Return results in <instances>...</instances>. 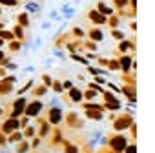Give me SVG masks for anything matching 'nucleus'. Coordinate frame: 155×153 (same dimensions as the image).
<instances>
[{"label": "nucleus", "instance_id": "obj_1", "mask_svg": "<svg viewBox=\"0 0 155 153\" xmlns=\"http://www.w3.org/2000/svg\"><path fill=\"white\" fill-rule=\"evenodd\" d=\"M88 20L93 22V24H97V26H102V24H106L108 17H104V15L99 13L97 9H90V11H88Z\"/></svg>", "mask_w": 155, "mask_h": 153}, {"label": "nucleus", "instance_id": "obj_2", "mask_svg": "<svg viewBox=\"0 0 155 153\" xmlns=\"http://www.w3.org/2000/svg\"><path fill=\"white\" fill-rule=\"evenodd\" d=\"M95 9H97L99 13H102L104 17H111V15H113V9H111L106 2H102V0H101V2H97V8H95Z\"/></svg>", "mask_w": 155, "mask_h": 153}, {"label": "nucleus", "instance_id": "obj_3", "mask_svg": "<svg viewBox=\"0 0 155 153\" xmlns=\"http://www.w3.org/2000/svg\"><path fill=\"white\" fill-rule=\"evenodd\" d=\"M60 11L64 13V17H62V18H66V20H69V18H73V17H75V8H71V4H64V6L60 8Z\"/></svg>", "mask_w": 155, "mask_h": 153}, {"label": "nucleus", "instance_id": "obj_4", "mask_svg": "<svg viewBox=\"0 0 155 153\" xmlns=\"http://www.w3.org/2000/svg\"><path fill=\"white\" fill-rule=\"evenodd\" d=\"M90 38H91V40H95V42H99V40H102V38H104V33H102L99 28H91V29H90Z\"/></svg>", "mask_w": 155, "mask_h": 153}, {"label": "nucleus", "instance_id": "obj_5", "mask_svg": "<svg viewBox=\"0 0 155 153\" xmlns=\"http://www.w3.org/2000/svg\"><path fill=\"white\" fill-rule=\"evenodd\" d=\"M17 18H18V26H22V28H28V26H29V15H28L26 11H24V13H18Z\"/></svg>", "mask_w": 155, "mask_h": 153}, {"label": "nucleus", "instance_id": "obj_6", "mask_svg": "<svg viewBox=\"0 0 155 153\" xmlns=\"http://www.w3.org/2000/svg\"><path fill=\"white\" fill-rule=\"evenodd\" d=\"M26 11H31V13H38L40 11V4H37L35 0H31V2L26 4Z\"/></svg>", "mask_w": 155, "mask_h": 153}, {"label": "nucleus", "instance_id": "obj_7", "mask_svg": "<svg viewBox=\"0 0 155 153\" xmlns=\"http://www.w3.org/2000/svg\"><path fill=\"white\" fill-rule=\"evenodd\" d=\"M40 108H42V104H40L38 100H35V102L31 104V108H28V115H35V113H38Z\"/></svg>", "mask_w": 155, "mask_h": 153}, {"label": "nucleus", "instance_id": "obj_8", "mask_svg": "<svg viewBox=\"0 0 155 153\" xmlns=\"http://www.w3.org/2000/svg\"><path fill=\"white\" fill-rule=\"evenodd\" d=\"M24 106H26V100H24V99H18V100L15 102V111H13V113H15V115H18V113L24 109Z\"/></svg>", "mask_w": 155, "mask_h": 153}, {"label": "nucleus", "instance_id": "obj_9", "mask_svg": "<svg viewBox=\"0 0 155 153\" xmlns=\"http://www.w3.org/2000/svg\"><path fill=\"white\" fill-rule=\"evenodd\" d=\"M111 2L115 4V8H117V9H126V8H128V4H130V0H111Z\"/></svg>", "mask_w": 155, "mask_h": 153}, {"label": "nucleus", "instance_id": "obj_10", "mask_svg": "<svg viewBox=\"0 0 155 153\" xmlns=\"http://www.w3.org/2000/svg\"><path fill=\"white\" fill-rule=\"evenodd\" d=\"M49 20H51V22H60V20H62V17H60V13H58V11H55V9H53V11H49Z\"/></svg>", "mask_w": 155, "mask_h": 153}, {"label": "nucleus", "instance_id": "obj_11", "mask_svg": "<svg viewBox=\"0 0 155 153\" xmlns=\"http://www.w3.org/2000/svg\"><path fill=\"white\" fill-rule=\"evenodd\" d=\"M13 33L11 31H4V29H0V38H2V40H13Z\"/></svg>", "mask_w": 155, "mask_h": 153}, {"label": "nucleus", "instance_id": "obj_12", "mask_svg": "<svg viewBox=\"0 0 155 153\" xmlns=\"http://www.w3.org/2000/svg\"><path fill=\"white\" fill-rule=\"evenodd\" d=\"M0 6H8V8H15V6H18V0H0Z\"/></svg>", "mask_w": 155, "mask_h": 153}, {"label": "nucleus", "instance_id": "obj_13", "mask_svg": "<svg viewBox=\"0 0 155 153\" xmlns=\"http://www.w3.org/2000/svg\"><path fill=\"white\" fill-rule=\"evenodd\" d=\"M119 22H120V18H119V17H110V18L106 20V24H108V26H111V28H117V26H119Z\"/></svg>", "mask_w": 155, "mask_h": 153}, {"label": "nucleus", "instance_id": "obj_14", "mask_svg": "<svg viewBox=\"0 0 155 153\" xmlns=\"http://www.w3.org/2000/svg\"><path fill=\"white\" fill-rule=\"evenodd\" d=\"M13 33H15V37H17V38H22V37H24V28L17 24V26L13 28Z\"/></svg>", "mask_w": 155, "mask_h": 153}, {"label": "nucleus", "instance_id": "obj_15", "mask_svg": "<svg viewBox=\"0 0 155 153\" xmlns=\"http://www.w3.org/2000/svg\"><path fill=\"white\" fill-rule=\"evenodd\" d=\"M130 62H133V60H131L130 57H122V58H120V67H122V69L126 71V69L130 67Z\"/></svg>", "mask_w": 155, "mask_h": 153}, {"label": "nucleus", "instance_id": "obj_16", "mask_svg": "<svg viewBox=\"0 0 155 153\" xmlns=\"http://www.w3.org/2000/svg\"><path fill=\"white\" fill-rule=\"evenodd\" d=\"M49 119H51V122H58L60 120V109H53L49 113Z\"/></svg>", "mask_w": 155, "mask_h": 153}, {"label": "nucleus", "instance_id": "obj_17", "mask_svg": "<svg viewBox=\"0 0 155 153\" xmlns=\"http://www.w3.org/2000/svg\"><path fill=\"white\" fill-rule=\"evenodd\" d=\"M71 99H73V100H81V99H82V93H81L79 90L73 88V90H71Z\"/></svg>", "mask_w": 155, "mask_h": 153}, {"label": "nucleus", "instance_id": "obj_18", "mask_svg": "<svg viewBox=\"0 0 155 153\" xmlns=\"http://www.w3.org/2000/svg\"><path fill=\"white\" fill-rule=\"evenodd\" d=\"M111 37H113V38H119V40H124V33H122V31H119V29H113Z\"/></svg>", "mask_w": 155, "mask_h": 153}, {"label": "nucleus", "instance_id": "obj_19", "mask_svg": "<svg viewBox=\"0 0 155 153\" xmlns=\"http://www.w3.org/2000/svg\"><path fill=\"white\" fill-rule=\"evenodd\" d=\"M73 35L75 37H84V29L82 28H73Z\"/></svg>", "mask_w": 155, "mask_h": 153}, {"label": "nucleus", "instance_id": "obj_20", "mask_svg": "<svg viewBox=\"0 0 155 153\" xmlns=\"http://www.w3.org/2000/svg\"><path fill=\"white\" fill-rule=\"evenodd\" d=\"M33 93H35V95H44V93H46V86H38V88H35Z\"/></svg>", "mask_w": 155, "mask_h": 153}, {"label": "nucleus", "instance_id": "obj_21", "mask_svg": "<svg viewBox=\"0 0 155 153\" xmlns=\"http://www.w3.org/2000/svg\"><path fill=\"white\" fill-rule=\"evenodd\" d=\"M18 47H20L18 42H11V51H18Z\"/></svg>", "mask_w": 155, "mask_h": 153}, {"label": "nucleus", "instance_id": "obj_22", "mask_svg": "<svg viewBox=\"0 0 155 153\" xmlns=\"http://www.w3.org/2000/svg\"><path fill=\"white\" fill-rule=\"evenodd\" d=\"M49 26H51V22H44V24H42V29H48Z\"/></svg>", "mask_w": 155, "mask_h": 153}, {"label": "nucleus", "instance_id": "obj_23", "mask_svg": "<svg viewBox=\"0 0 155 153\" xmlns=\"http://www.w3.org/2000/svg\"><path fill=\"white\" fill-rule=\"evenodd\" d=\"M130 28H131V31H135V29H137V24H135V22H131V24H130Z\"/></svg>", "mask_w": 155, "mask_h": 153}, {"label": "nucleus", "instance_id": "obj_24", "mask_svg": "<svg viewBox=\"0 0 155 153\" xmlns=\"http://www.w3.org/2000/svg\"><path fill=\"white\" fill-rule=\"evenodd\" d=\"M81 2H82V0H73V2H71V4H81Z\"/></svg>", "mask_w": 155, "mask_h": 153}, {"label": "nucleus", "instance_id": "obj_25", "mask_svg": "<svg viewBox=\"0 0 155 153\" xmlns=\"http://www.w3.org/2000/svg\"><path fill=\"white\" fill-rule=\"evenodd\" d=\"M0 60H4V51H0Z\"/></svg>", "mask_w": 155, "mask_h": 153}, {"label": "nucleus", "instance_id": "obj_26", "mask_svg": "<svg viewBox=\"0 0 155 153\" xmlns=\"http://www.w3.org/2000/svg\"><path fill=\"white\" fill-rule=\"evenodd\" d=\"M2 28H4V24H2V22H0V29H2Z\"/></svg>", "mask_w": 155, "mask_h": 153}, {"label": "nucleus", "instance_id": "obj_27", "mask_svg": "<svg viewBox=\"0 0 155 153\" xmlns=\"http://www.w3.org/2000/svg\"><path fill=\"white\" fill-rule=\"evenodd\" d=\"M2 42H4V40H2V38H0V46H2Z\"/></svg>", "mask_w": 155, "mask_h": 153}, {"label": "nucleus", "instance_id": "obj_28", "mask_svg": "<svg viewBox=\"0 0 155 153\" xmlns=\"http://www.w3.org/2000/svg\"><path fill=\"white\" fill-rule=\"evenodd\" d=\"M66 2H68V0H66Z\"/></svg>", "mask_w": 155, "mask_h": 153}]
</instances>
